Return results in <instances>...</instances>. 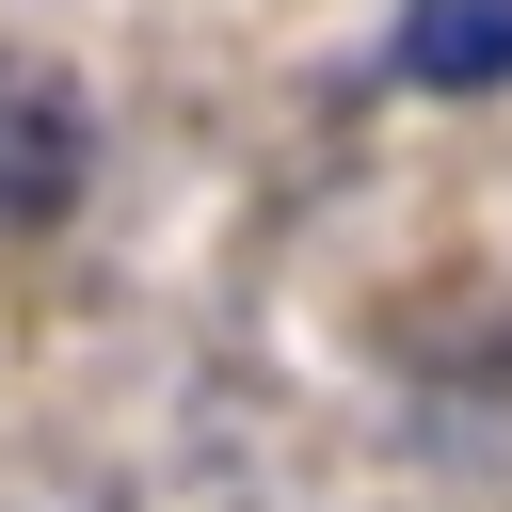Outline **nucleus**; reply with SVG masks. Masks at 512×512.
<instances>
[{
  "instance_id": "nucleus-1",
  "label": "nucleus",
  "mask_w": 512,
  "mask_h": 512,
  "mask_svg": "<svg viewBox=\"0 0 512 512\" xmlns=\"http://www.w3.org/2000/svg\"><path fill=\"white\" fill-rule=\"evenodd\" d=\"M80 176H96V112H80V80L32 64V48H0V224H64Z\"/></svg>"
},
{
  "instance_id": "nucleus-2",
  "label": "nucleus",
  "mask_w": 512,
  "mask_h": 512,
  "mask_svg": "<svg viewBox=\"0 0 512 512\" xmlns=\"http://www.w3.org/2000/svg\"><path fill=\"white\" fill-rule=\"evenodd\" d=\"M384 64L416 96H512V0H400Z\"/></svg>"
}]
</instances>
